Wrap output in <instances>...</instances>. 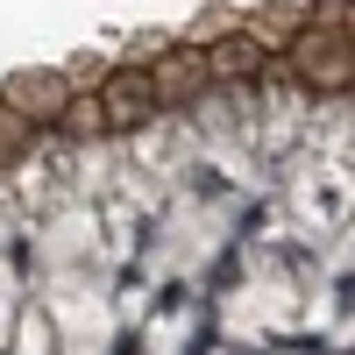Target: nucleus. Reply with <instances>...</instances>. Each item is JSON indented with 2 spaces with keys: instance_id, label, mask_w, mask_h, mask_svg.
I'll list each match as a JSON object with an SVG mask.
<instances>
[{
  "instance_id": "obj_6",
  "label": "nucleus",
  "mask_w": 355,
  "mask_h": 355,
  "mask_svg": "<svg viewBox=\"0 0 355 355\" xmlns=\"http://www.w3.org/2000/svg\"><path fill=\"white\" fill-rule=\"evenodd\" d=\"M64 128H71V135H107V121H100V100H78V93H71V107H64Z\"/></svg>"
},
{
  "instance_id": "obj_1",
  "label": "nucleus",
  "mask_w": 355,
  "mask_h": 355,
  "mask_svg": "<svg viewBox=\"0 0 355 355\" xmlns=\"http://www.w3.org/2000/svg\"><path fill=\"white\" fill-rule=\"evenodd\" d=\"M284 64L299 85H313V93H348L355 78V43L341 36V28H299V36L284 43Z\"/></svg>"
},
{
  "instance_id": "obj_5",
  "label": "nucleus",
  "mask_w": 355,
  "mask_h": 355,
  "mask_svg": "<svg viewBox=\"0 0 355 355\" xmlns=\"http://www.w3.org/2000/svg\"><path fill=\"white\" fill-rule=\"evenodd\" d=\"M150 85H157V107H178V100H199L214 78H206V57H157Z\"/></svg>"
},
{
  "instance_id": "obj_2",
  "label": "nucleus",
  "mask_w": 355,
  "mask_h": 355,
  "mask_svg": "<svg viewBox=\"0 0 355 355\" xmlns=\"http://www.w3.org/2000/svg\"><path fill=\"white\" fill-rule=\"evenodd\" d=\"M93 100H100V121H107V128H142V121L157 114V85H150L142 64H128V71H114Z\"/></svg>"
},
{
  "instance_id": "obj_3",
  "label": "nucleus",
  "mask_w": 355,
  "mask_h": 355,
  "mask_svg": "<svg viewBox=\"0 0 355 355\" xmlns=\"http://www.w3.org/2000/svg\"><path fill=\"white\" fill-rule=\"evenodd\" d=\"M64 107H71V78L57 71H28L8 85V114H21V121H64Z\"/></svg>"
},
{
  "instance_id": "obj_4",
  "label": "nucleus",
  "mask_w": 355,
  "mask_h": 355,
  "mask_svg": "<svg viewBox=\"0 0 355 355\" xmlns=\"http://www.w3.org/2000/svg\"><path fill=\"white\" fill-rule=\"evenodd\" d=\"M199 57H206V78H256L263 64H270V50H263L249 28H227V36H220V43H206Z\"/></svg>"
},
{
  "instance_id": "obj_7",
  "label": "nucleus",
  "mask_w": 355,
  "mask_h": 355,
  "mask_svg": "<svg viewBox=\"0 0 355 355\" xmlns=\"http://www.w3.org/2000/svg\"><path fill=\"white\" fill-rule=\"evenodd\" d=\"M348 85H355V78H348Z\"/></svg>"
}]
</instances>
